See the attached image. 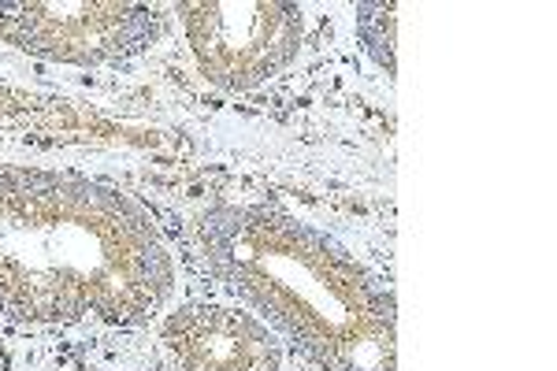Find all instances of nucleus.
<instances>
[{
    "mask_svg": "<svg viewBox=\"0 0 557 371\" xmlns=\"http://www.w3.org/2000/svg\"><path fill=\"white\" fill-rule=\"evenodd\" d=\"M168 289V249L127 194L0 164V316L138 323Z\"/></svg>",
    "mask_w": 557,
    "mask_h": 371,
    "instance_id": "1",
    "label": "nucleus"
},
{
    "mask_svg": "<svg viewBox=\"0 0 557 371\" xmlns=\"http://www.w3.org/2000/svg\"><path fill=\"white\" fill-rule=\"evenodd\" d=\"M209 268L327 371H394V297L327 234L272 208L197 220Z\"/></svg>",
    "mask_w": 557,
    "mask_h": 371,
    "instance_id": "2",
    "label": "nucleus"
},
{
    "mask_svg": "<svg viewBox=\"0 0 557 371\" xmlns=\"http://www.w3.org/2000/svg\"><path fill=\"white\" fill-rule=\"evenodd\" d=\"M190 52L209 83L257 89L278 75L301 49V8L278 0H201L183 4Z\"/></svg>",
    "mask_w": 557,
    "mask_h": 371,
    "instance_id": "3",
    "label": "nucleus"
},
{
    "mask_svg": "<svg viewBox=\"0 0 557 371\" xmlns=\"http://www.w3.org/2000/svg\"><path fill=\"white\" fill-rule=\"evenodd\" d=\"M160 34L157 12L120 0H30L0 4V38L49 63L101 67L138 57Z\"/></svg>",
    "mask_w": 557,
    "mask_h": 371,
    "instance_id": "4",
    "label": "nucleus"
},
{
    "mask_svg": "<svg viewBox=\"0 0 557 371\" xmlns=\"http://www.w3.org/2000/svg\"><path fill=\"white\" fill-rule=\"evenodd\" d=\"M164 342L178 371H275L278 342L260 320L220 305H190L168 316Z\"/></svg>",
    "mask_w": 557,
    "mask_h": 371,
    "instance_id": "5",
    "label": "nucleus"
},
{
    "mask_svg": "<svg viewBox=\"0 0 557 371\" xmlns=\"http://www.w3.org/2000/svg\"><path fill=\"white\" fill-rule=\"evenodd\" d=\"M394 26H398V8L394 4H361L357 8V30H361L364 49L394 75Z\"/></svg>",
    "mask_w": 557,
    "mask_h": 371,
    "instance_id": "6",
    "label": "nucleus"
}]
</instances>
